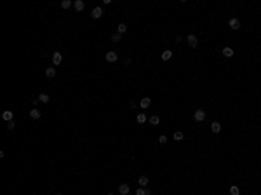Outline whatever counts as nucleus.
Instances as JSON below:
<instances>
[{
    "label": "nucleus",
    "mask_w": 261,
    "mask_h": 195,
    "mask_svg": "<svg viewBox=\"0 0 261 195\" xmlns=\"http://www.w3.org/2000/svg\"><path fill=\"white\" fill-rule=\"evenodd\" d=\"M129 108H132V110L136 108V103H134V101H129Z\"/></svg>",
    "instance_id": "29"
},
{
    "label": "nucleus",
    "mask_w": 261,
    "mask_h": 195,
    "mask_svg": "<svg viewBox=\"0 0 261 195\" xmlns=\"http://www.w3.org/2000/svg\"><path fill=\"white\" fill-rule=\"evenodd\" d=\"M49 94H45V92H42V94H38V101L40 103H49Z\"/></svg>",
    "instance_id": "21"
},
{
    "label": "nucleus",
    "mask_w": 261,
    "mask_h": 195,
    "mask_svg": "<svg viewBox=\"0 0 261 195\" xmlns=\"http://www.w3.org/2000/svg\"><path fill=\"white\" fill-rule=\"evenodd\" d=\"M172 56H174V52H172L171 49H165L162 54H160V59H162V61H171V59H172Z\"/></svg>",
    "instance_id": "6"
},
{
    "label": "nucleus",
    "mask_w": 261,
    "mask_h": 195,
    "mask_svg": "<svg viewBox=\"0 0 261 195\" xmlns=\"http://www.w3.org/2000/svg\"><path fill=\"white\" fill-rule=\"evenodd\" d=\"M136 195H152V192H150V188H143V187H139L138 190H136Z\"/></svg>",
    "instance_id": "17"
},
{
    "label": "nucleus",
    "mask_w": 261,
    "mask_h": 195,
    "mask_svg": "<svg viewBox=\"0 0 261 195\" xmlns=\"http://www.w3.org/2000/svg\"><path fill=\"white\" fill-rule=\"evenodd\" d=\"M73 7H75V11L82 12V11H84V7H85V4L82 2V0H75V2H73Z\"/></svg>",
    "instance_id": "16"
},
{
    "label": "nucleus",
    "mask_w": 261,
    "mask_h": 195,
    "mask_svg": "<svg viewBox=\"0 0 261 195\" xmlns=\"http://www.w3.org/2000/svg\"><path fill=\"white\" fill-rule=\"evenodd\" d=\"M174 42H176V44H179V42H183V37H181V35H178V37H176V40H174Z\"/></svg>",
    "instance_id": "28"
},
{
    "label": "nucleus",
    "mask_w": 261,
    "mask_h": 195,
    "mask_svg": "<svg viewBox=\"0 0 261 195\" xmlns=\"http://www.w3.org/2000/svg\"><path fill=\"white\" fill-rule=\"evenodd\" d=\"M91 16H92V19H99V18L103 16V9H101V7H94V9H92V12H91Z\"/></svg>",
    "instance_id": "10"
},
{
    "label": "nucleus",
    "mask_w": 261,
    "mask_h": 195,
    "mask_svg": "<svg viewBox=\"0 0 261 195\" xmlns=\"http://www.w3.org/2000/svg\"><path fill=\"white\" fill-rule=\"evenodd\" d=\"M131 61H132L131 58H126V59H124V63H126V64H131Z\"/></svg>",
    "instance_id": "30"
},
{
    "label": "nucleus",
    "mask_w": 261,
    "mask_h": 195,
    "mask_svg": "<svg viewBox=\"0 0 261 195\" xmlns=\"http://www.w3.org/2000/svg\"><path fill=\"white\" fill-rule=\"evenodd\" d=\"M158 143H160V145H165V143H167V136H165V134H160V136H158Z\"/></svg>",
    "instance_id": "26"
},
{
    "label": "nucleus",
    "mask_w": 261,
    "mask_h": 195,
    "mask_svg": "<svg viewBox=\"0 0 261 195\" xmlns=\"http://www.w3.org/2000/svg\"><path fill=\"white\" fill-rule=\"evenodd\" d=\"M71 5H73V2H70V0H63V2H61V7H63V9H70Z\"/></svg>",
    "instance_id": "24"
},
{
    "label": "nucleus",
    "mask_w": 261,
    "mask_h": 195,
    "mask_svg": "<svg viewBox=\"0 0 261 195\" xmlns=\"http://www.w3.org/2000/svg\"><path fill=\"white\" fill-rule=\"evenodd\" d=\"M108 195H113V193H108Z\"/></svg>",
    "instance_id": "31"
},
{
    "label": "nucleus",
    "mask_w": 261,
    "mask_h": 195,
    "mask_svg": "<svg viewBox=\"0 0 261 195\" xmlns=\"http://www.w3.org/2000/svg\"><path fill=\"white\" fill-rule=\"evenodd\" d=\"M129 192H131V187H129L127 183H122V185H119V193H120V195H129Z\"/></svg>",
    "instance_id": "9"
},
{
    "label": "nucleus",
    "mask_w": 261,
    "mask_h": 195,
    "mask_svg": "<svg viewBox=\"0 0 261 195\" xmlns=\"http://www.w3.org/2000/svg\"><path fill=\"white\" fill-rule=\"evenodd\" d=\"M146 120H148V117H146V113H145V111H139V113L136 115V122H138V124H145Z\"/></svg>",
    "instance_id": "13"
},
{
    "label": "nucleus",
    "mask_w": 261,
    "mask_h": 195,
    "mask_svg": "<svg viewBox=\"0 0 261 195\" xmlns=\"http://www.w3.org/2000/svg\"><path fill=\"white\" fill-rule=\"evenodd\" d=\"M221 129H223V125L219 124L218 120H214V122H211V131L214 132V134H219V132H221Z\"/></svg>",
    "instance_id": "8"
},
{
    "label": "nucleus",
    "mask_w": 261,
    "mask_h": 195,
    "mask_svg": "<svg viewBox=\"0 0 261 195\" xmlns=\"http://www.w3.org/2000/svg\"><path fill=\"white\" fill-rule=\"evenodd\" d=\"M228 26L232 28L233 31L240 30V19L239 18H230V19H228Z\"/></svg>",
    "instance_id": "3"
},
{
    "label": "nucleus",
    "mask_w": 261,
    "mask_h": 195,
    "mask_svg": "<svg viewBox=\"0 0 261 195\" xmlns=\"http://www.w3.org/2000/svg\"><path fill=\"white\" fill-rule=\"evenodd\" d=\"M61 61H63V56H61V52H57V51H56V52H52V63L57 66V64H61Z\"/></svg>",
    "instance_id": "12"
},
{
    "label": "nucleus",
    "mask_w": 261,
    "mask_h": 195,
    "mask_svg": "<svg viewBox=\"0 0 261 195\" xmlns=\"http://www.w3.org/2000/svg\"><path fill=\"white\" fill-rule=\"evenodd\" d=\"M122 40V35L120 33H113L112 35V42H120Z\"/></svg>",
    "instance_id": "27"
},
{
    "label": "nucleus",
    "mask_w": 261,
    "mask_h": 195,
    "mask_svg": "<svg viewBox=\"0 0 261 195\" xmlns=\"http://www.w3.org/2000/svg\"><path fill=\"white\" fill-rule=\"evenodd\" d=\"M127 31V25H124V23H120L119 26H117V33H120V35H124Z\"/></svg>",
    "instance_id": "23"
},
{
    "label": "nucleus",
    "mask_w": 261,
    "mask_h": 195,
    "mask_svg": "<svg viewBox=\"0 0 261 195\" xmlns=\"http://www.w3.org/2000/svg\"><path fill=\"white\" fill-rule=\"evenodd\" d=\"M139 106H141L143 110L150 108V106H152V98H143L141 101H139Z\"/></svg>",
    "instance_id": "11"
},
{
    "label": "nucleus",
    "mask_w": 261,
    "mask_h": 195,
    "mask_svg": "<svg viewBox=\"0 0 261 195\" xmlns=\"http://www.w3.org/2000/svg\"><path fill=\"white\" fill-rule=\"evenodd\" d=\"M186 44H188V47H191V49H195L198 45V38H197V35H188L186 37Z\"/></svg>",
    "instance_id": "2"
},
{
    "label": "nucleus",
    "mask_w": 261,
    "mask_h": 195,
    "mask_svg": "<svg viewBox=\"0 0 261 195\" xmlns=\"http://www.w3.org/2000/svg\"><path fill=\"white\" fill-rule=\"evenodd\" d=\"M45 77H47V78H52V77H56V70L52 68V66H49V68L45 70Z\"/></svg>",
    "instance_id": "20"
},
{
    "label": "nucleus",
    "mask_w": 261,
    "mask_h": 195,
    "mask_svg": "<svg viewBox=\"0 0 261 195\" xmlns=\"http://www.w3.org/2000/svg\"><path fill=\"white\" fill-rule=\"evenodd\" d=\"M5 129H7V131H14V129H16V122H14V120H11V122H7V125H5Z\"/></svg>",
    "instance_id": "25"
},
{
    "label": "nucleus",
    "mask_w": 261,
    "mask_h": 195,
    "mask_svg": "<svg viewBox=\"0 0 261 195\" xmlns=\"http://www.w3.org/2000/svg\"><path fill=\"white\" fill-rule=\"evenodd\" d=\"M56 195H61V193H56Z\"/></svg>",
    "instance_id": "32"
},
{
    "label": "nucleus",
    "mask_w": 261,
    "mask_h": 195,
    "mask_svg": "<svg viewBox=\"0 0 261 195\" xmlns=\"http://www.w3.org/2000/svg\"><path fill=\"white\" fill-rule=\"evenodd\" d=\"M228 192H230V195H240V188L237 187V185H232Z\"/></svg>",
    "instance_id": "22"
},
{
    "label": "nucleus",
    "mask_w": 261,
    "mask_h": 195,
    "mask_svg": "<svg viewBox=\"0 0 261 195\" xmlns=\"http://www.w3.org/2000/svg\"><path fill=\"white\" fill-rule=\"evenodd\" d=\"M138 183H139V187H143V188H146L150 185V178L146 176V174H141L139 178H138Z\"/></svg>",
    "instance_id": "7"
},
{
    "label": "nucleus",
    "mask_w": 261,
    "mask_h": 195,
    "mask_svg": "<svg viewBox=\"0 0 261 195\" xmlns=\"http://www.w3.org/2000/svg\"><path fill=\"white\" fill-rule=\"evenodd\" d=\"M2 118H4L5 122H11V120L14 118V113H12V111H11V110H5V111H4V113H2Z\"/></svg>",
    "instance_id": "15"
},
{
    "label": "nucleus",
    "mask_w": 261,
    "mask_h": 195,
    "mask_svg": "<svg viewBox=\"0 0 261 195\" xmlns=\"http://www.w3.org/2000/svg\"><path fill=\"white\" fill-rule=\"evenodd\" d=\"M205 117H207V113H205L204 108H197V110L193 111V120H195V122H198V124H200V122H204Z\"/></svg>",
    "instance_id": "1"
},
{
    "label": "nucleus",
    "mask_w": 261,
    "mask_h": 195,
    "mask_svg": "<svg viewBox=\"0 0 261 195\" xmlns=\"http://www.w3.org/2000/svg\"><path fill=\"white\" fill-rule=\"evenodd\" d=\"M105 59L108 63H115L117 59H119V54H117L115 51H108V52H106V56H105Z\"/></svg>",
    "instance_id": "4"
},
{
    "label": "nucleus",
    "mask_w": 261,
    "mask_h": 195,
    "mask_svg": "<svg viewBox=\"0 0 261 195\" xmlns=\"http://www.w3.org/2000/svg\"><path fill=\"white\" fill-rule=\"evenodd\" d=\"M148 122L152 125H158V124H160V117H158V115H152V117L148 118Z\"/></svg>",
    "instance_id": "18"
},
{
    "label": "nucleus",
    "mask_w": 261,
    "mask_h": 195,
    "mask_svg": "<svg viewBox=\"0 0 261 195\" xmlns=\"http://www.w3.org/2000/svg\"><path fill=\"white\" fill-rule=\"evenodd\" d=\"M172 139H174L176 143H179V141H183V139H184V134H183V131H174V134H172Z\"/></svg>",
    "instance_id": "14"
},
{
    "label": "nucleus",
    "mask_w": 261,
    "mask_h": 195,
    "mask_svg": "<svg viewBox=\"0 0 261 195\" xmlns=\"http://www.w3.org/2000/svg\"><path fill=\"white\" fill-rule=\"evenodd\" d=\"M233 54H235V52H233V47H228V45H226V47L221 49V56H223V58H228V59H230V58H233Z\"/></svg>",
    "instance_id": "5"
},
{
    "label": "nucleus",
    "mask_w": 261,
    "mask_h": 195,
    "mask_svg": "<svg viewBox=\"0 0 261 195\" xmlns=\"http://www.w3.org/2000/svg\"><path fill=\"white\" fill-rule=\"evenodd\" d=\"M40 115H42V111H38L37 108H33V110L30 111V117L33 118V120H37V118H40Z\"/></svg>",
    "instance_id": "19"
}]
</instances>
